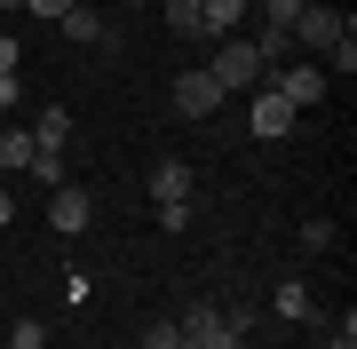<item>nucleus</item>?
Segmentation results:
<instances>
[{"label": "nucleus", "instance_id": "dca6fc26", "mask_svg": "<svg viewBox=\"0 0 357 349\" xmlns=\"http://www.w3.org/2000/svg\"><path fill=\"white\" fill-rule=\"evenodd\" d=\"M310 310H318V302H310V286L286 278V286H278V318H310Z\"/></svg>", "mask_w": 357, "mask_h": 349}, {"label": "nucleus", "instance_id": "ddd939ff", "mask_svg": "<svg viewBox=\"0 0 357 349\" xmlns=\"http://www.w3.org/2000/svg\"><path fill=\"white\" fill-rule=\"evenodd\" d=\"M32 151H40V143H32V127H0V167H32Z\"/></svg>", "mask_w": 357, "mask_h": 349}, {"label": "nucleus", "instance_id": "9d476101", "mask_svg": "<svg viewBox=\"0 0 357 349\" xmlns=\"http://www.w3.org/2000/svg\"><path fill=\"white\" fill-rule=\"evenodd\" d=\"M246 8H255V0H199V24H206V40L238 32V24H246Z\"/></svg>", "mask_w": 357, "mask_h": 349}, {"label": "nucleus", "instance_id": "f3484780", "mask_svg": "<svg viewBox=\"0 0 357 349\" xmlns=\"http://www.w3.org/2000/svg\"><path fill=\"white\" fill-rule=\"evenodd\" d=\"M143 349H191V341H183L175 318H151V325H143Z\"/></svg>", "mask_w": 357, "mask_h": 349}, {"label": "nucleus", "instance_id": "b1692460", "mask_svg": "<svg viewBox=\"0 0 357 349\" xmlns=\"http://www.w3.org/2000/svg\"><path fill=\"white\" fill-rule=\"evenodd\" d=\"M326 349H357V341H349V334H333V341H326Z\"/></svg>", "mask_w": 357, "mask_h": 349}, {"label": "nucleus", "instance_id": "20e7f679", "mask_svg": "<svg viewBox=\"0 0 357 349\" xmlns=\"http://www.w3.org/2000/svg\"><path fill=\"white\" fill-rule=\"evenodd\" d=\"M333 40H349V16H342V8H326V0H310V8L294 16V48H310V56H326Z\"/></svg>", "mask_w": 357, "mask_h": 349}, {"label": "nucleus", "instance_id": "4be33fe9", "mask_svg": "<svg viewBox=\"0 0 357 349\" xmlns=\"http://www.w3.org/2000/svg\"><path fill=\"white\" fill-rule=\"evenodd\" d=\"M16 95H24V79H16V72H0V111H8Z\"/></svg>", "mask_w": 357, "mask_h": 349}, {"label": "nucleus", "instance_id": "5701e85b", "mask_svg": "<svg viewBox=\"0 0 357 349\" xmlns=\"http://www.w3.org/2000/svg\"><path fill=\"white\" fill-rule=\"evenodd\" d=\"M8 215H16V199H8V183H0V231H8Z\"/></svg>", "mask_w": 357, "mask_h": 349}, {"label": "nucleus", "instance_id": "f257e3e1", "mask_svg": "<svg viewBox=\"0 0 357 349\" xmlns=\"http://www.w3.org/2000/svg\"><path fill=\"white\" fill-rule=\"evenodd\" d=\"M206 72L222 79V95H255L262 79H270L262 48H255V40H238V32H222V40H215V64H206Z\"/></svg>", "mask_w": 357, "mask_h": 349}, {"label": "nucleus", "instance_id": "aec40b11", "mask_svg": "<svg viewBox=\"0 0 357 349\" xmlns=\"http://www.w3.org/2000/svg\"><path fill=\"white\" fill-rule=\"evenodd\" d=\"M24 8L40 16V24H64V8H72V0H24Z\"/></svg>", "mask_w": 357, "mask_h": 349}, {"label": "nucleus", "instance_id": "bb28decb", "mask_svg": "<svg viewBox=\"0 0 357 349\" xmlns=\"http://www.w3.org/2000/svg\"><path fill=\"white\" fill-rule=\"evenodd\" d=\"M88 8H103V0H88Z\"/></svg>", "mask_w": 357, "mask_h": 349}, {"label": "nucleus", "instance_id": "6ab92c4d", "mask_svg": "<svg viewBox=\"0 0 357 349\" xmlns=\"http://www.w3.org/2000/svg\"><path fill=\"white\" fill-rule=\"evenodd\" d=\"M310 0H262V16H270V32H294V16H302Z\"/></svg>", "mask_w": 357, "mask_h": 349}, {"label": "nucleus", "instance_id": "0eeeda50", "mask_svg": "<svg viewBox=\"0 0 357 349\" xmlns=\"http://www.w3.org/2000/svg\"><path fill=\"white\" fill-rule=\"evenodd\" d=\"M56 32H64L72 48H119L112 16H103V8H88V0H72V8H64V24H56Z\"/></svg>", "mask_w": 357, "mask_h": 349}, {"label": "nucleus", "instance_id": "4468645a", "mask_svg": "<svg viewBox=\"0 0 357 349\" xmlns=\"http://www.w3.org/2000/svg\"><path fill=\"white\" fill-rule=\"evenodd\" d=\"M32 143H48V151H64V143H72V111H56V104H48V111L32 119Z\"/></svg>", "mask_w": 357, "mask_h": 349}, {"label": "nucleus", "instance_id": "9b49d317", "mask_svg": "<svg viewBox=\"0 0 357 349\" xmlns=\"http://www.w3.org/2000/svg\"><path fill=\"white\" fill-rule=\"evenodd\" d=\"M32 183H40V191H64V183H72V159L64 151H48V143H40V151H32V167H24Z\"/></svg>", "mask_w": 357, "mask_h": 349}, {"label": "nucleus", "instance_id": "1a4fd4ad", "mask_svg": "<svg viewBox=\"0 0 357 349\" xmlns=\"http://www.w3.org/2000/svg\"><path fill=\"white\" fill-rule=\"evenodd\" d=\"M191 167H183V159H159L151 167V207H191Z\"/></svg>", "mask_w": 357, "mask_h": 349}, {"label": "nucleus", "instance_id": "393cba45", "mask_svg": "<svg viewBox=\"0 0 357 349\" xmlns=\"http://www.w3.org/2000/svg\"><path fill=\"white\" fill-rule=\"evenodd\" d=\"M128 8H159V0H128Z\"/></svg>", "mask_w": 357, "mask_h": 349}, {"label": "nucleus", "instance_id": "f8f14e48", "mask_svg": "<svg viewBox=\"0 0 357 349\" xmlns=\"http://www.w3.org/2000/svg\"><path fill=\"white\" fill-rule=\"evenodd\" d=\"M159 16H167V32H175V40H206V24H199V0H159Z\"/></svg>", "mask_w": 357, "mask_h": 349}, {"label": "nucleus", "instance_id": "2eb2a0df", "mask_svg": "<svg viewBox=\"0 0 357 349\" xmlns=\"http://www.w3.org/2000/svg\"><path fill=\"white\" fill-rule=\"evenodd\" d=\"M333 238H342V231H333V222H326V215H310V222H302V231H294V246H302V254H326V246H333Z\"/></svg>", "mask_w": 357, "mask_h": 349}, {"label": "nucleus", "instance_id": "6e6552de", "mask_svg": "<svg viewBox=\"0 0 357 349\" xmlns=\"http://www.w3.org/2000/svg\"><path fill=\"white\" fill-rule=\"evenodd\" d=\"M88 215H96V199L79 191V183L48 191V231H56V238H79V231H88Z\"/></svg>", "mask_w": 357, "mask_h": 349}, {"label": "nucleus", "instance_id": "423d86ee", "mask_svg": "<svg viewBox=\"0 0 357 349\" xmlns=\"http://www.w3.org/2000/svg\"><path fill=\"white\" fill-rule=\"evenodd\" d=\"M270 88H278V95H286V104H294V111H318V104H326V88H333V79H326L318 64H278V72H270Z\"/></svg>", "mask_w": 357, "mask_h": 349}, {"label": "nucleus", "instance_id": "7ed1b4c3", "mask_svg": "<svg viewBox=\"0 0 357 349\" xmlns=\"http://www.w3.org/2000/svg\"><path fill=\"white\" fill-rule=\"evenodd\" d=\"M167 104H175L183 119H215V111L230 104V95H222V79L199 64V72H175V95H167Z\"/></svg>", "mask_w": 357, "mask_h": 349}, {"label": "nucleus", "instance_id": "f03ea898", "mask_svg": "<svg viewBox=\"0 0 357 349\" xmlns=\"http://www.w3.org/2000/svg\"><path fill=\"white\" fill-rule=\"evenodd\" d=\"M175 325H183V341H191V349H246V334H238V325L215 310V302H191V310H183Z\"/></svg>", "mask_w": 357, "mask_h": 349}, {"label": "nucleus", "instance_id": "39448f33", "mask_svg": "<svg viewBox=\"0 0 357 349\" xmlns=\"http://www.w3.org/2000/svg\"><path fill=\"white\" fill-rule=\"evenodd\" d=\"M294 119H302V111H294L286 95H278V88H270V79H262V88H255V104H246V135L278 143V135H294Z\"/></svg>", "mask_w": 357, "mask_h": 349}, {"label": "nucleus", "instance_id": "a878e982", "mask_svg": "<svg viewBox=\"0 0 357 349\" xmlns=\"http://www.w3.org/2000/svg\"><path fill=\"white\" fill-rule=\"evenodd\" d=\"M0 8H24V0H0Z\"/></svg>", "mask_w": 357, "mask_h": 349}, {"label": "nucleus", "instance_id": "412c9836", "mask_svg": "<svg viewBox=\"0 0 357 349\" xmlns=\"http://www.w3.org/2000/svg\"><path fill=\"white\" fill-rule=\"evenodd\" d=\"M16 64H24V40H8V32H0V72H16Z\"/></svg>", "mask_w": 357, "mask_h": 349}, {"label": "nucleus", "instance_id": "a211bd4d", "mask_svg": "<svg viewBox=\"0 0 357 349\" xmlns=\"http://www.w3.org/2000/svg\"><path fill=\"white\" fill-rule=\"evenodd\" d=\"M8 349H48V325H40V318H16L8 325Z\"/></svg>", "mask_w": 357, "mask_h": 349}]
</instances>
